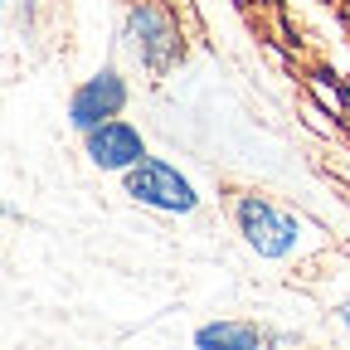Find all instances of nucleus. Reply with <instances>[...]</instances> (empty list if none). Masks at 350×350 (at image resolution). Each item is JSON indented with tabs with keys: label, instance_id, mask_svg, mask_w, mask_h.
I'll return each mask as SVG.
<instances>
[{
	"label": "nucleus",
	"instance_id": "1a4fd4ad",
	"mask_svg": "<svg viewBox=\"0 0 350 350\" xmlns=\"http://www.w3.org/2000/svg\"><path fill=\"white\" fill-rule=\"evenodd\" d=\"M345 122H350V73H345Z\"/></svg>",
	"mask_w": 350,
	"mask_h": 350
},
{
	"label": "nucleus",
	"instance_id": "39448f33",
	"mask_svg": "<svg viewBox=\"0 0 350 350\" xmlns=\"http://www.w3.org/2000/svg\"><path fill=\"white\" fill-rule=\"evenodd\" d=\"M83 156H88V165L103 170V175H126L131 165L146 161L151 151H146V137L126 117H107L93 131H83Z\"/></svg>",
	"mask_w": 350,
	"mask_h": 350
},
{
	"label": "nucleus",
	"instance_id": "6e6552de",
	"mask_svg": "<svg viewBox=\"0 0 350 350\" xmlns=\"http://www.w3.org/2000/svg\"><path fill=\"white\" fill-rule=\"evenodd\" d=\"M340 20H345V29H350V0H340Z\"/></svg>",
	"mask_w": 350,
	"mask_h": 350
},
{
	"label": "nucleus",
	"instance_id": "423d86ee",
	"mask_svg": "<svg viewBox=\"0 0 350 350\" xmlns=\"http://www.w3.org/2000/svg\"><path fill=\"white\" fill-rule=\"evenodd\" d=\"M195 345L200 350H262L273 345V331H262L253 321H209L195 331Z\"/></svg>",
	"mask_w": 350,
	"mask_h": 350
},
{
	"label": "nucleus",
	"instance_id": "f257e3e1",
	"mask_svg": "<svg viewBox=\"0 0 350 350\" xmlns=\"http://www.w3.org/2000/svg\"><path fill=\"white\" fill-rule=\"evenodd\" d=\"M229 214H234V229L248 243V253L268 258V262H301L321 243V229L312 219H301L297 209L258 195V190H234L229 195Z\"/></svg>",
	"mask_w": 350,
	"mask_h": 350
},
{
	"label": "nucleus",
	"instance_id": "9b49d317",
	"mask_svg": "<svg viewBox=\"0 0 350 350\" xmlns=\"http://www.w3.org/2000/svg\"><path fill=\"white\" fill-rule=\"evenodd\" d=\"M0 214H10V204H5V200H0Z\"/></svg>",
	"mask_w": 350,
	"mask_h": 350
},
{
	"label": "nucleus",
	"instance_id": "f03ea898",
	"mask_svg": "<svg viewBox=\"0 0 350 350\" xmlns=\"http://www.w3.org/2000/svg\"><path fill=\"white\" fill-rule=\"evenodd\" d=\"M122 34H126L131 59H137L151 78L175 73L180 59H185V29L175 20V5H165V0H126Z\"/></svg>",
	"mask_w": 350,
	"mask_h": 350
},
{
	"label": "nucleus",
	"instance_id": "0eeeda50",
	"mask_svg": "<svg viewBox=\"0 0 350 350\" xmlns=\"http://www.w3.org/2000/svg\"><path fill=\"white\" fill-rule=\"evenodd\" d=\"M336 321L350 331V297H345V301H336Z\"/></svg>",
	"mask_w": 350,
	"mask_h": 350
},
{
	"label": "nucleus",
	"instance_id": "9d476101",
	"mask_svg": "<svg viewBox=\"0 0 350 350\" xmlns=\"http://www.w3.org/2000/svg\"><path fill=\"white\" fill-rule=\"evenodd\" d=\"M5 10H10V0H0V15H5Z\"/></svg>",
	"mask_w": 350,
	"mask_h": 350
},
{
	"label": "nucleus",
	"instance_id": "20e7f679",
	"mask_svg": "<svg viewBox=\"0 0 350 350\" xmlns=\"http://www.w3.org/2000/svg\"><path fill=\"white\" fill-rule=\"evenodd\" d=\"M126 103H131V83L122 78L117 64H103L98 73H88V78L73 88V98H68V126L83 137V131H93L98 122L122 117Z\"/></svg>",
	"mask_w": 350,
	"mask_h": 350
},
{
	"label": "nucleus",
	"instance_id": "7ed1b4c3",
	"mask_svg": "<svg viewBox=\"0 0 350 350\" xmlns=\"http://www.w3.org/2000/svg\"><path fill=\"white\" fill-rule=\"evenodd\" d=\"M122 195H126L131 204H142V209H151V214H170V219H190V214L204 204L200 185L190 180L180 165H170L165 156H146V161L131 165V170L122 175Z\"/></svg>",
	"mask_w": 350,
	"mask_h": 350
}]
</instances>
